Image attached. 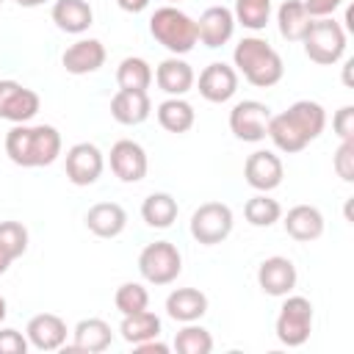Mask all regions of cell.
Instances as JSON below:
<instances>
[{"label":"cell","mask_w":354,"mask_h":354,"mask_svg":"<svg viewBox=\"0 0 354 354\" xmlns=\"http://www.w3.org/2000/svg\"><path fill=\"white\" fill-rule=\"evenodd\" d=\"M232 64L235 72L243 75V80L257 88H271L285 75L282 55L260 36H243L232 50Z\"/></svg>","instance_id":"cell-3"},{"label":"cell","mask_w":354,"mask_h":354,"mask_svg":"<svg viewBox=\"0 0 354 354\" xmlns=\"http://www.w3.org/2000/svg\"><path fill=\"white\" fill-rule=\"evenodd\" d=\"M102 169H105V158H102V152H100L97 144H91V141H77V144H72V147L66 149L64 171H66V177H69L72 185H80V188L94 185V183L100 180Z\"/></svg>","instance_id":"cell-10"},{"label":"cell","mask_w":354,"mask_h":354,"mask_svg":"<svg viewBox=\"0 0 354 354\" xmlns=\"http://www.w3.org/2000/svg\"><path fill=\"white\" fill-rule=\"evenodd\" d=\"M6 155L22 169L50 166L61 155V133L53 124H14L6 133Z\"/></svg>","instance_id":"cell-2"},{"label":"cell","mask_w":354,"mask_h":354,"mask_svg":"<svg viewBox=\"0 0 354 354\" xmlns=\"http://www.w3.org/2000/svg\"><path fill=\"white\" fill-rule=\"evenodd\" d=\"M301 44H304V55L313 64L332 66L346 55V30H343V25L337 19L318 17V19L310 22Z\"/></svg>","instance_id":"cell-5"},{"label":"cell","mask_w":354,"mask_h":354,"mask_svg":"<svg viewBox=\"0 0 354 354\" xmlns=\"http://www.w3.org/2000/svg\"><path fill=\"white\" fill-rule=\"evenodd\" d=\"M243 216L252 227H271L282 218V205L277 199H271L268 194H254L252 199H246L243 205Z\"/></svg>","instance_id":"cell-31"},{"label":"cell","mask_w":354,"mask_h":354,"mask_svg":"<svg viewBox=\"0 0 354 354\" xmlns=\"http://www.w3.org/2000/svg\"><path fill=\"white\" fill-rule=\"evenodd\" d=\"M133 351H138V354H166V351H169V346H166L163 340H158V337H149V340L136 343V346H133Z\"/></svg>","instance_id":"cell-40"},{"label":"cell","mask_w":354,"mask_h":354,"mask_svg":"<svg viewBox=\"0 0 354 354\" xmlns=\"http://www.w3.org/2000/svg\"><path fill=\"white\" fill-rule=\"evenodd\" d=\"M152 80L158 83V88L163 94H169V97H185L194 88L196 75H194V69H191V64L185 58L169 55V58H163L158 64V69L152 72Z\"/></svg>","instance_id":"cell-18"},{"label":"cell","mask_w":354,"mask_h":354,"mask_svg":"<svg viewBox=\"0 0 354 354\" xmlns=\"http://www.w3.org/2000/svg\"><path fill=\"white\" fill-rule=\"evenodd\" d=\"M0 249L11 254V260L28 252V230L19 221H0Z\"/></svg>","instance_id":"cell-35"},{"label":"cell","mask_w":354,"mask_h":354,"mask_svg":"<svg viewBox=\"0 0 354 354\" xmlns=\"http://www.w3.org/2000/svg\"><path fill=\"white\" fill-rule=\"evenodd\" d=\"M11 263H14V260H11V254L0 249V277H3L6 271H8V266H11Z\"/></svg>","instance_id":"cell-42"},{"label":"cell","mask_w":354,"mask_h":354,"mask_svg":"<svg viewBox=\"0 0 354 354\" xmlns=\"http://www.w3.org/2000/svg\"><path fill=\"white\" fill-rule=\"evenodd\" d=\"M119 335L124 343L136 346L141 340H149V337H160V318L147 307L141 313H130V315H122V324H119Z\"/></svg>","instance_id":"cell-29"},{"label":"cell","mask_w":354,"mask_h":354,"mask_svg":"<svg viewBox=\"0 0 354 354\" xmlns=\"http://www.w3.org/2000/svg\"><path fill=\"white\" fill-rule=\"evenodd\" d=\"M243 177H246V183H249L254 191L268 194V191H274V188L282 185L285 166H282V160H279L277 152H271V149H257V152H252V155L246 158V163H243Z\"/></svg>","instance_id":"cell-14"},{"label":"cell","mask_w":354,"mask_h":354,"mask_svg":"<svg viewBox=\"0 0 354 354\" xmlns=\"http://www.w3.org/2000/svg\"><path fill=\"white\" fill-rule=\"evenodd\" d=\"M66 321L55 313H39L28 321L25 326V337L36 351H58L66 346Z\"/></svg>","instance_id":"cell-16"},{"label":"cell","mask_w":354,"mask_h":354,"mask_svg":"<svg viewBox=\"0 0 354 354\" xmlns=\"http://www.w3.org/2000/svg\"><path fill=\"white\" fill-rule=\"evenodd\" d=\"M0 3H3V0H0Z\"/></svg>","instance_id":"cell-46"},{"label":"cell","mask_w":354,"mask_h":354,"mask_svg":"<svg viewBox=\"0 0 354 354\" xmlns=\"http://www.w3.org/2000/svg\"><path fill=\"white\" fill-rule=\"evenodd\" d=\"M301 3H304L307 14H310L313 19H318V17H332L346 0H301Z\"/></svg>","instance_id":"cell-39"},{"label":"cell","mask_w":354,"mask_h":354,"mask_svg":"<svg viewBox=\"0 0 354 354\" xmlns=\"http://www.w3.org/2000/svg\"><path fill=\"white\" fill-rule=\"evenodd\" d=\"M332 130L337 138H351L354 136V105H343L332 116Z\"/></svg>","instance_id":"cell-38"},{"label":"cell","mask_w":354,"mask_h":354,"mask_svg":"<svg viewBox=\"0 0 354 354\" xmlns=\"http://www.w3.org/2000/svg\"><path fill=\"white\" fill-rule=\"evenodd\" d=\"M116 83L127 91H147L152 83V66L141 55H127L116 66Z\"/></svg>","instance_id":"cell-30"},{"label":"cell","mask_w":354,"mask_h":354,"mask_svg":"<svg viewBox=\"0 0 354 354\" xmlns=\"http://www.w3.org/2000/svg\"><path fill=\"white\" fill-rule=\"evenodd\" d=\"M113 343V329L105 318H83L72 329V351H86V354H100L111 348Z\"/></svg>","instance_id":"cell-22"},{"label":"cell","mask_w":354,"mask_h":354,"mask_svg":"<svg viewBox=\"0 0 354 354\" xmlns=\"http://www.w3.org/2000/svg\"><path fill=\"white\" fill-rule=\"evenodd\" d=\"M299 282V271L293 266V260L282 257V254H274V257H266L260 266H257V285L266 296H288L293 293Z\"/></svg>","instance_id":"cell-15"},{"label":"cell","mask_w":354,"mask_h":354,"mask_svg":"<svg viewBox=\"0 0 354 354\" xmlns=\"http://www.w3.org/2000/svg\"><path fill=\"white\" fill-rule=\"evenodd\" d=\"M50 17L58 30L72 33V36H80L94 25V11L86 0H55Z\"/></svg>","instance_id":"cell-25"},{"label":"cell","mask_w":354,"mask_h":354,"mask_svg":"<svg viewBox=\"0 0 354 354\" xmlns=\"http://www.w3.org/2000/svg\"><path fill=\"white\" fill-rule=\"evenodd\" d=\"M108 163H111V171L122 183H141L147 177V169H149V160H147L144 147L138 141H133V138H119L111 147Z\"/></svg>","instance_id":"cell-12"},{"label":"cell","mask_w":354,"mask_h":354,"mask_svg":"<svg viewBox=\"0 0 354 354\" xmlns=\"http://www.w3.org/2000/svg\"><path fill=\"white\" fill-rule=\"evenodd\" d=\"M152 113V102H149V94L147 91H127V88H119L113 97H111V116L124 124V127H133V124H141L147 122Z\"/></svg>","instance_id":"cell-23"},{"label":"cell","mask_w":354,"mask_h":354,"mask_svg":"<svg viewBox=\"0 0 354 354\" xmlns=\"http://www.w3.org/2000/svg\"><path fill=\"white\" fill-rule=\"evenodd\" d=\"M113 304L122 315H130V313H141L149 307V293L141 282H122L113 293Z\"/></svg>","instance_id":"cell-34"},{"label":"cell","mask_w":354,"mask_h":354,"mask_svg":"<svg viewBox=\"0 0 354 354\" xmlns=\"http://www.w3.org/2000/svg\"><path fill=\"white\" fill-rule=\"evenodd\" d=\"M108 53L105 44L100 39H77L75 44H69L61 55V64L69 75H91L105 64Z\"/></svg>","instance_id":"cell-19"},{"label":"cell","mask_w":354,"mask_h":354,"mask_svg":"<svg viewBox=\"0 0 354 354\" xmlns=\"http://www.w3.org/2000/svg\"><path fill=\"white\" fill-rule=\"evenodd\" d=\"M232 33H235V17H232V8L227 6H210L196 19V39L210 50L227 44Z\"/></svg>","instance_id":"cell-17"},{"label":"cell","mask_w":354,"mask_h":354,"mask_svg":"<svg viewBox=\"0 0 354 354\" xmlns=\"http://www.w3.org/2000/svg\"><path fill=\"white\" fill-rule=\"evenodd\" d=\"M166 3H169V6H174V3H180V0H166Z\"/></svg>","instance_id":"cell-45"},{"label":"cell","mask_w":354,"mask_h":354,"mask_svg":"<svg viewBox=\"0 0 354 354\" xmlns=\"http://www.w3.org/2000/svg\"><path fill=\"white\" fill-rule=\"evenodd\" d=\"M310 22H313V17L307 14L301 0H285L277 8V28H279V36L288 41H301Z\"/></svg>","instance_id":"cell-28"},{"label":"cell","mask_w":354,"mask_h":354,"mask_svg":"<svg viewBox=\"0 0 354 354\" xmlns=\"http://www.w3.org/2000/svg\"><path fill=\"white\" fill-rule=\"evenodd\" d=\"M282 307L277 313V321H274V335L282 346L288 348H299L310 340V332H313V301L307 296H282Z\"/></svg>","instance_id":"cell-6"},{"label":"cell","mask_w":354,"mask_h":354,"mask_svg":"<svg viewBox=\"0 0 354 354\" xmlns=\"http://www.w3.org/2000/svg\"><path fill=\"white\" fill-rule=\"evenodd\" d=\"M194 83H196L199 94L207 102L221 105V102H230L235 97V91H238V72H235V66H230L224 61H213V64H207L199 72V80H194Z\"/></svg>","instance_id":"cell-13"},{"label":"cell","mask_w":354,"mask_h":354,"mask_svg":"<svg viewBox=\"0 0 354 354\" xmlns=\"http://www.w3.org/2000/svg\"><path fill=\"white\" fill-rule=\"evenodd\" d=\"M6 315H8V304H6V299H3V293H0V324L6 321Z\"/></svg>","instance_id":"cell-44"},{"label":"cell","mask_w":354,"mask_h":354,"mask_svg":"<svg viewBox=\"0 0 354 354\" xmlns=\"http://www.w3.org/2000/svg\"><path fill=\"white\" fill-rule=\"evenodd\" d=\"M183 271V254L171 241L147 243L138 254V274L149 285H171Z\"/></svg>","instance_id":"cell-7"},{"label":"cell","mask_w":354,"mask_h":354,"mask_svg":"<svg viewBox=\"0 0 354 354\" xmlns=\"http://www.w3.org/2000/svg\"><path fill=\"white\" fill-rule=\"evenodd\" d=\"M174 348L180 354H210L213 351V335L199 326L196 321L183 324V329L174 335Z\"/></svg>","instance_id":"cell-33"},{"label":"cell","mask_w":354,"mask_h":354,"mask_svg":"<svg viewBox=\"0 0 354 354\" xmlns=\"http://www.w3.org/2000/svg\"><path fill=\"white\" fill-rule=\"evenodd\" d=\"M155 116H158V124L166 130V133H188L196 122V111L188 100L183 97H166L158 108H155Z\"/></svg>","instance_id":"cell-26"},{"label":"cell","mask_w":354,"mask_h":354,"mask_svg":"<svg viewBox=\"0 0 354 354\" xmlns=\"http://www.w3.org/2000/svg\"><path fill=\"white\" fill-rule=\"evenodd\" d=\"M116 3H119V8L127 11V14H141V11L149 6V0H116Z\"/></svg>","instance_id":"cell-41"},{"label":"cell","mask_w":354,"mask_h":354,"mask_svg":"<svg viewBox=\"0 0 354 354\" xmlns=\"http://www.w3.org/2000/svg\"><path fill=\"white\" fill-rule=\"evenodd\" d=\"M207 313V296L199 288H174L166 296V315L177 324L199 321Z\"/></svg>","instance_id":"cell-24"},{"label":"cell","mask_w":354,"mask_h":354,"mask_svg":"<svg viewBox=\"0 0 354 354\" xmlns=\"http://www.w3.org/2000/svg\"><path fill=\"white\" fill-rule=\"evenodd\" d=\"M28 337L19 329L0 326V354H25L28 351Z\"/></svg>","instance_id":"cell-37"},{"label":"cell","mask_w":354,"mask_h":354,"mask_svg":"<svg viewBox=\"0 0 354 354\" xmlns=\"http://www.w3.org/2000/svg\"><path fill=\"white\" fill-rule=\"evenodd\" d=\"M268 119H271V108L266 102H260V100H241L230 111V130H232V136L238 141L257 144L268 133Z\"/></svg>","instance_id":"cell-9"},{"label":"cell","mask_w":354,"mask_h":354,"mask_svg":"<svg viewBox=\"0 0 354 354\" xmlns=\"http://www.w3.org/2000/svg\"><path fill=\"white\" fill-rule=\"evenodd\" d=\"M86 230L97 238H116L127 227V213L119 202H97L86 210Z\"/></svg>","instance_id":"cell-20"},{"label":"cell","mask_w":354,"mask_h":354,"mask_svg":"<svg viewBox=\"0 0 354 354\" xmlns=\"http://www.w3.org/2000/svg\"><path fill=\"white\" fill-rule=\"evenodd\" d=\"M282 224H285V232L299 243H310V241H318L324 235V213L315 205L290 207L285 213Z\"/></svg>","instance_id":"cell-21"},{"label":"cell","mask_w":354,"mask_h":354,"mask_svg":"<svg viewBox=\"0 0 354 354\" xmlns=\"http://www.w3.org/2000/svg\"><path fill=\"white\" fill-rule=\"evenodd\" d=\"M324 127H326L324 105L315 100H299L288 111L271 113L266 138H271V144L279 152L293 155V152H301L310 141H315L324 133Z\"/></svg>","instance_id":"cell-1"},{"label":"cell","mask_w":354,"mask_h":354,"mask_svg":"<svg viewBox=\"0 0 354 354\" xmlns=\"http://www.w3.org/2000/svg\"><path fill=\"white\" fill-rule=\"evenodd\" d=\"M149 33L152 39L166 47L171 55H185L196 47V19H191L177 6H160L149 17Z\"/></svg>","instance_id":"cell-4"},{"label":"cell","mask_w":354,"mask_h":354,"mask_svg":"<svg viewBox=\"0 0 354 354\" xmlns=\"http://www.w3.org/2000/svg\"><path fill=\"white\" fill-rule=\"evenodd\" d=\"M235 224L232 207L224 202H202L191 213V238L202 246H216L230 238Z\"/></svg>","instance_id":"cell-8"},{"label":"cell","mask_w":354,"mask_h":354,"mask_svg":"<svg viewBox=\"0 0 354 354\" xmlns=\"http://www.w3.org/2000/svg\"><path fill=\"white\" fill-rule=\"evenodd\" d=\"M22 8H36V6H44L47 0H17Z\"/></svg>","instance_id":"cell-43"},{"label":"cell","mask_w":354,"mask_h":354,"mask_svg":"<svg viewBox=\"0 0 354 354\" xmlns=\"http://www.w3.org/2000/svg\"><path fill=\"white\" fill-rule=\"evenodd\" d=\"M177 213H180V205L166 191H155L141 202V218L152 230H169L177 221Z\"/></svg>","instance_id":"cell-27"},{"label":"cell","mask_w":354,"mask_h":354,"mask_svg":"<svg viewBox=\"0 0 354 354\" xmlns=\"http://www.w3.org/2000/svg\"><path fill=\"white\" fill-rule=\"evenodd\" d=\"M41 108V100L33 88L17 83V80H0V119L11 124L30 122Z\"/></svg>","instance_id":"cell-11"},{"label":"cell","mask_w":354,"mask_h":354,"mask_svg":"<svg viewBox=\"0 0 354 354\" xmlns=\"http://www.w3.org/2000/svg\"><path fill=\"white\" fill-rule=\"evenodd\" d=\"M332 169L343 183H354V136L340 138V147L332 158Z\"/></svg>","instance_id":"cell-36"},{"label":"cell","mask_w":354,"mask_h":354,"mask_svg":"<svg viewBox=\"0 0 354 354\" xmlns=\"http://www.w3.org/2000/svg\"><path fill=\"white\" fill-rule=\"evenodd\" d=\"M235 25H243L246 30H263L271 19V0H235L232 8Z\"/></svg>","instance_id":"cell-32"}]
</instances>
